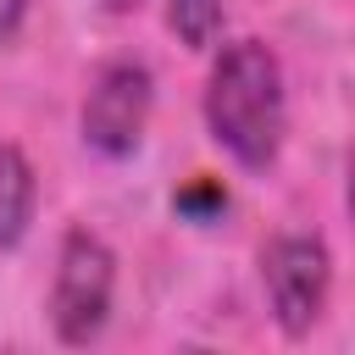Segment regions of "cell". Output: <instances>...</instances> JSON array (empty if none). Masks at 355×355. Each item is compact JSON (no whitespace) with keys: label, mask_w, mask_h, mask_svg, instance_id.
Instances as JSON below:
<instances>
[{"label":"cell","mask_w":355,"mask_h":355,"mask_svg":"<svg viewBox=\"0 0 355 355\" xmlns=\"http://www.w3.org/2000/svg\"><path fill=\"white\" fill-rule=\"evenodd\" d=\"M205 133L244 172H266L288 133V83L283 61L266 39H233L216 50L205 78Z\"/></svg>","instance_id":"obj_1"},{"label":"cell","mask_w":355,"mask_h":355,"mask_svg":"<svg viewBox=\"0 0 355 355\" xmlns=\"http://www.w3.org/2000/svg\"><path fill=\"white\" fill-rule=\"evenodd\" d=\"M116 305V255L94 227H72L55 250V277H50V327L61 344H94L111 322Z\"/></svg>","instance_id":"obj_2"},{"label":"cell","mask_w":355,"mask_h":355,"mask_svg":"<svg viewBox=\"0 0 355 355\" xmlns=\"http://www.w3.org/2000/svg\"><path fill=\"white\" fill-rule=\"evenodd\" d=\"M261 288L272 305V322L288 338H305L327 316L333 294V255L316 233H277L261 250Z\"/></svg>","instance_id":"obj_3"},{"label":"cell","mask_w":355,"mask_h":355,"mask_svg":"<svg viewBox=\"0 0 355 355\" xmlns=\"http://www.w3.org/2000/svg\"><path fill=\"white\" fill-rule=\"evenodd\" d=\"M150 105H155V78L144 61H105L94 78H89V94H83V111H78V133L94 155L105 161H128L139 144H144V128H150Z\"/></svg>","instance_id":"obj_4"},{"label":"cell","mask_w":355,"mask_h":355,"mask_svg":"<svg viewBox=\"0 0 355 355\" xmlns=\"http://www.w3.org/2000/svg\"><path fill=\"white\" fill-rule=\"evenodd\" d=\"M39 211V172L17 144H0V250H17Z\"/></svg>","instance_id":"obj_5"},{"label":"cell","mask_w":355,"mask_h":355,"mask_svg":"<svg viewBox=\"0 0 355 355\" xmlns=\"http://www.w3.org/2000/svg\"><path fill=\"white\" fill-rule=\"evenodd\" d=\"M222 22H227V0H166V28L189 50H211L222 39Z\"/></svg>","instance_id":"obj_6"},{"label":"cell","mask_w":355,"mask_h":355,"mask_svg":"<svg viewBox=\"0 0 355 355\" xmlns=\"http://www.w3.org/2000/svg\"><path fill=\"white\" fill-rule=\"evenodd\" d=\"M172 205H178L189 222H216V216L227 211V189H222L216 178H194L189 189H178V194H172Z\"/></svg>","instance_id":"obj_7"},{"label":"cell","mask_w":355,"mask_h":355,"mask_svg":"<svg viewBox=\"0 0 355 355\" xmlns=\"http://www.w3.org/2000/svg\"><path fill=\"white\" fill-rule=\"evenodd\" d=\"M22 17H28V0H0V44H6V39H17Z\"/></svg>","instance_id":"obj_8"},{"label":"cell","mask_w":355,"mask_h":355,"mask_svg":"<svg viewBox=\"0 0 355 355\" xmlns=\"http://www.w3.org/2000/svg\"><path fill=\"white\" fill-rule=\"evenodd\" d=\"M139 0H105V11H133Z\"/></svg>","instance_id":"obj_9"}]
</instances>
